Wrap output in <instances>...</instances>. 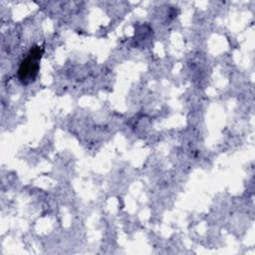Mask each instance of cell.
Here are the masks:
<instances>
[{
	"label": "cell",
	"mask_w": 255,
	"mask_h": 255,
	"mask_svg": "<svg viewBox=\"0 0 255 255\" xmlns=\"http://www.w3.org/2000/svg\"><path fill=\"white\" fill-rule=\"evenodd\" d=\"M44 50L40 46L31 47L25 58L21 61L18 69V79L24 84H30L35 81L40 69V61Z\"/></svg>",
	"instance_id": "cell-1"
}]
</instances>
